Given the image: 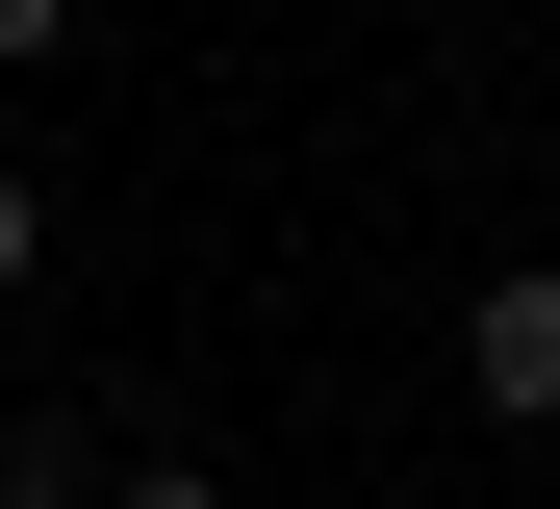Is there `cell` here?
I'll list each match as a JSON object with an SVG mask.
<instances>
[{
	"label": "cell",
	"instance_id": "cell-5",
	"mask_svg": "<svg viewBox=\"0 0 560 509\" xmlns=\"http://www.w3.org/2000/svg\"><path fill=\"white\" fill-rule=\"evenodd\" d=\"M103 509H230V484H205V459H128V484H103Z\"/></svg>",
	"mask_w": 560,
	"mask_h": 509
},
{
	"label": "cell",
	"instance_id": "cell-1",
	"mask_svg": "<svg viewBox=\"0 0 560 509\" xmlns=\"http://www.w3.org/2000/svg\"><path fill=\"white\" fill-rule=\"evenodd\" d=\"M458 382H485V433H560V255H510L458 305Z\"/></svg>",
	"mask_w": 560,
	"mask_h": 509
},
{
	"label": "cell",
	"instance_id": "cell-4",
	"mask_svg": "<svg viewBox=\"0 0 560 509\" xmlns=\"http://www.w3.org/2000/svg\"><path fill=\"white\" fill-rule=\"evenodd\" d=\"M51 51H77V0H0V77H51Z\"/></svg>",
	"mask_w": 560,
	"mask_h": 509
},
{
	"label": "cell",
	"instance_id": "cell-3",
	"mask_svg": "<svg viewBox=\"0 0 560 509\" xmlns=\"http://www.w3.org/2000/svg\"><path fill=\"white\" fill-rule=\"evenodd\" d=\"M26 255H51V178H26V153H0V280H26Z\"/></svg>",
	"mask_w": 560,
	"mask_h": 509
},
{
	"label": "cell",
	"instance_id": "cell-2",
	"mask_svg": "<svg viewBox=\"0 0 560 509\" xmlns=\"http://www.w3.org/2000/svg\"><path fill=\"white\" fill-rule=\"evenodd\" d=\"M0 509H77V407H0Z\"/></svg>",
	"mask_w": 560,
	"mask_h": 509
}]
</instances>
